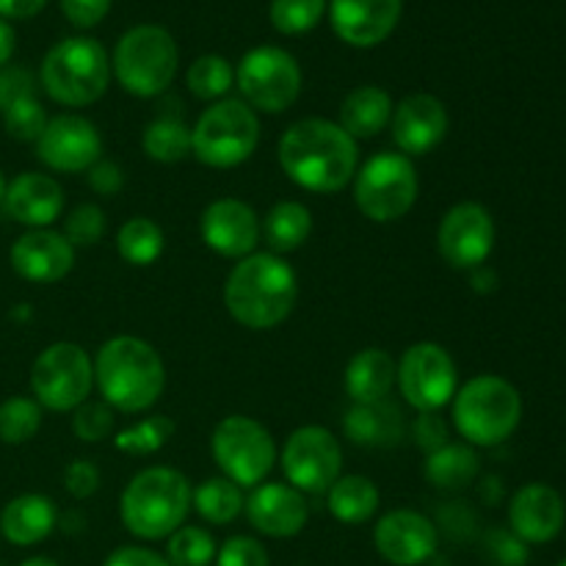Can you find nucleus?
Masks as SVG:
<instances>
[{
  "label": "nucleus",
  "mask_w": 566,
  "mask_h": 566,
  "mask_svg": "<svg viewBox=\"0 0 566 566\" xmlns=\"http://www.w3.org/2000/svg\"><path fill=\"white\" fill-rule=\"evenodd\" d=\"M287 180L313 193H337L354 182L359 169V147L337 122L310 116L282 133L276 149Z\"/></svg>",
  "instance_id": "nucleus-1"
},
{
  "label": "nucleus",
  "mask_w": 566,
  "mask_h": 566,
  "mask_svg": "<svg viewBox=\"0 0 566 566\" xmlns=\"http://www.w3.org/2000/svg\"><path fill=\"white\" fill-rule=\"evenodd\" d=\"M298 280L291 263L271 252H254L238 260L224 282V307L241 326L265 332L293 313Z\"/></svg>",
  "instance_id": "nucleus-2"
},
{
  "label": "nucleus",
  "mask_w": 566,
  "mask_h": 566,
  "mask_svg": "<svg viewBox=\"0 0 566 566\" xmlns=\"http://www.w3.org/2000/svg\"><path fill=\"white\" fill-rule=\"evenodd\" d=\"M94 387L114 412H149L166 390V365L142 337H111L94 357Z\"/></svg>",
  "instance_id": "nucleus-3"
},
{
  "label": "nucleus",
  "mask_w": 566,
  "mask_h": 566,
  "mask_svg": "<svg viewBox=\"0 0 566 566\" xmlns=\"http://www.w3.org/2000/svg\"><path fill=\"white\" fill-rule=\"evenodd\" d=\"M193 486L180 470L147 468L133 475L119 497L122 525L138 539H169L191 512Z\"/></svg>",
  "instance_id": "nucleus-4"
},
{
  "label": "nucleus",
  "mask_w": 566,
  "mask_h": 566,
  "mask_svg": "<svg viewBox=\"0 0 566 566\" xmlns=\"http://www.w3.org/2000/svg\"><path fill=\"white\" fill-rule=\"evenodd\" d=\"M453 429L468 446L495 448L517 431L523 420V398L503 376L481 374L453 396Z\"/></svg>",
  "instance_id": "nucleus-5"
},
{
  "label": "nucleus",
  "mask_w": 566,
  "mask_h": 566,
  "mask_svg": "<svg viewBox=\"0 0 566 566\" xmlns=\"http://www.w3.org/2000/svg\"><path fill=\"white\" fill-rule=\"evenodd\" d=\"M39 83L53 103L66 108H86L108 92L111 59L97 39H61L44 55Z\"/></svg>",
  "instance_id": "nucleus-6"
},
{
  "label": "nucleus",
  "mask_w": 566,
  "mask_h": 566,
  "mask_svg": "<svg viewBox=\"0 0 566 566\" xmlns=\"http://www.w3.org/2000/svg\"><path fill=\"white\" fill-rule=\"evenodd\" d=\"M180 64L177 42L164 25L130 28L116 42L111 72L116 75L119 86L133 97H160L171 86Z\"/></svg>",
  "instance_id": "nucleus-7"
},
{
  "label": "nucleus",
  "mask_w": 566,
  "mask_h": 566,
  "mask_svg": "<svg viewBox=\"0 0 566 566\" xmlns=\"http://www.w3.org/2000/svg\"><path fill=\"white\" fill-rule=\"evenodd\" d=\"M260 144V116L243 99L210 103L191 127V155L210 169L247 164Z\"/></svg>",
  "instance_id": "nucleus-8"
},
{
  "label": "nucleus",
  "mask_w": 566,
  "mask_h": 566,
  "mask_svg": "<svg viewBox=\"0 0 566 566\" xmlns=\"http://www.w3.org/2000/svg\"><path fill=\"white\" fill-rule=\"evenodd\" d=\"M418 169L403 153H376L354 175V202L376 224L403 219L418 202Z\"/></svg>",
  "instance_id": "nucleus-9"
},
{
  "label": "nucleus",
  "mask_w": 566,
  "mask_h": 566,
  "mask_svg": "<svg viewBox=\"0 0 566 566\" xmlns=\"http://www.w3.org/2000/svg\"><path fill=\"white\" fill-rule=\"evenodd\" d=\"M210 453L221 475L241 490L263 484L280 459L271 431L249 415H230L221 420L210 437Z\"/></svg>",
  "instance_id": "nucleus-10"
},
{
  "label": "nucleus",
  "mask_w": 566,
  "mask_h": 566,
  "mask_svg": "<svg viewBox=\"0 0 566 566\" xmlns=\"http://www.w3.org/2000/svg\"><path fill=\"white\" fill-rule=\"evenodd\" d=\"M94 390V359L77 343H53L31 368L33 401L50 412H75Z\"/></svg>",
  "instance_id": "nucleus-11"
},
{
  "label": "nucleus",
  "mask_w": 566,
  "mask_h": 566,
  "mask_svg": "<svg viewBox=\"0 0 566 566\" xmlns=\"http://www.w3.org/2000/svg\"><path fill=\"white\" fill-rule=\"evenodd\" d=\"M302 66L287 50L274 44L252 48L235 72L241 99L254 114H282L302 94Z\"/></svg>",
  "instance_id": "nucleus-12"
},
{
  "label": "nucleus",
  "mask_w": 566,
  "mask_h": 566,
  "mask_svg": "<svg viewBox=\"0 0 566 566\" xmlns=\"http://www.w3.org/2000/svg\"><path fill=\"white\" fill-rule=\"evenodd\" d=\"M396 385L415 412H440L459 390V370L440 343H415L398 363Z\"/></svg>",
  "instance_id": "nucleus-13"
},
{
  "label": "nucleus",
  "mask_w": 566,
  "mask_h": 566,
  "mask_svg": "<svg viewBox=\"0 0 566 566\" xmlns=\"http://www.w3.org/2000/svg\"><path fill=\"white\" fill-rule=\"evenodd\" d=\"M282 473L302 495H326L343 475L340 440L324 426H302L282 446Z\"/></svg>",
  "instance_id": "nucleus-14"
},
{
  "label": "nucleus",
  "mask_w": 566,
  "mask_h": 566,
  "mask_svg": "<svg viewBox=\"0 0 566 566\" xmlns=\"http://www.w3.org/2000/svg\"><path fill=\"white\" fill-rule=\"evenodd\" d=\"M437 249L451 269H481L495 249V219L479 202L453 205L437 227Z\"/></svg>",
  "instance_id": "nucleus-15"
},
{
  "label": "nucleus",
  "mask_w": 566,
  "mask_h": 566,
  "mask_svg": "<svg viewBox=\"0 0 566 566\" xmlns=\"http://www.w3.org/2000/svg\"><path fill=\"white\" fill-rule=\"evenodd\" d=\"M36 158L61 175H83L103 158V136L86 116H53L36 138Z\"/></svg>",
  "instance_id": "nucleus-16"
},
{
  "label": "nucleus",
  "mask_w": 566,
  "mask_h": 566,
  "mask_svg": "<svg viewBox=\"0 0 566 566\" xmlns=\"http://www.w3.org/2000/svg\"><path fill=\"white\" fill-rule=\"evenodd\" d=\"M199 232L210 252L227 260H243L258 252L260 219L252 205L235 197H224L205 208L202 219H199Z\"/></svg>",
  "instance_id": "nucleus-17"
},
{
  "label": "nucleus",
  "mask_w": 566,
  "mask_h": 566,
  "mask_svg": "<svg viewBox=\"0 0 566 566\" xmlns=\"http://www.w3.org/2000/svg\"><path fill=\"white\" fill-rule=\"evenodd\" d=\"M437 525L415 509H392L376 523L374 545L392 566H420L437 553Z\"/></svg>",
  "instance_id": "nucleus-18"
},
{
  "label": "nucleus",
  "mask_w": 566,
  "mask_h": 566,
  "mask_svg": "<svg viewBox=\"0 0 566 566\" xmlns=\"http://www.w3.org/2000/svg\"><path fill=\"white\" fill-rule=\"evenodd\" d=\"M390 127L398 153L418 158L446 142L451 119L442 99H437L434 94H409L392 108Z\"/></svg>",
  "instance_id": "nucleus-19"
},
{
  "label": "nucleus",
  "mask_w": 566,
  "mask_h": 566,
  "mask_svg": "<svg viewBox=\"0 0 566 566\" xmlns=\"http://www.w3.org/2000/svg\"><path fill=\"white\" fill-rule=\"evenodd\" d=\"M247 512L249 523L254 531L263 536H274V539H291L298 536L307 525L310 509L307 501L298 490L282 481H263L254 486L247 497Z\"/></svg>",
  "instance_id": "nucleus-20"
},
{
  "label": "nucleus",
  "mask_w": 566,
  "mask_h": 566,
  "mask_svg": "<svg viewBox=\"0 0 566 566\" xmlns=\"http://www.w3.org/2000/svg\"><path fill=\"white\" fill-rule=\"evenodd\" d=\"M566 506L564 497L551 484H525L514 492L509 503V528L525 545H545L553 542L564 528Z\"/></svg>",
  "instance_id": "nucleus-21"
},
{
  "label": "nucleus",
  "mask_w": 566,
  "mask_h": 566,
  "mask_svg": "<svg viewBox=\"0 0 566 566\" xmlns=\"http://www.w3.org/2000/svg\"><path fill=\"white\" fill-rule=\"evenodd\" d=\"M403 0H329L332 31L352 48H376L396 31Z\"/></svg>",
  "instance_id": "nucleus-22"
},
{
  "label": "nucleus",
  "mask_w": 566,
  "mask_h": 566,
  "mask_svg": "<svg viewBox=\"0 0 566 566\" xmlns=\"http://www.w3.org/2000/svg\"><path fill=\"white\" fill-rule=\"evenodd\" d=\"M75 265V247L55 230H28L11 247V269L25 282L53 285Z\"/></svg>",
  "instance_id": "nucleus-23"
},
{
  "label": "nucleus",
  "mask_w": 566,
  "mask_h": 566,
  "mask_svg": "<svg viewBox=\"0 0 566 566\" xmlns=\"http://www.w3.org/2000/svg\"><path fill=\"white\" fill-rule=\"evenodd\" d=\"M3 210L11 221L31 230H48L64 210V188L55 177L22 171L6 186Z\"/></svg>",
  "instance_id": "nucleus-24"
},
{
  "label": "nucleus",
  "mask_w": 566,
  "mask_h": 566,
  "mask_svg": "<svg viewBox=\"0 0 566 566\" xmlns=\"http://www.w3.org/2000/svg\"><path fill=\"white\" fill-rule=\"evenodd\" d=\"M346 437L363 448H392L407 434L403 412L390 398L376 403H354L343 420Z\"/></svg>",
  "instance_id": "nucleus-25"
},
{
  "label": "nucleus",
  "mask_w": 566,
  "mask_h": 566,
  "mask_svg": "<svg viewBox=\"0 0 566 566\" xmlns=\"http://www.w3.org/2000/svg\"><path fill=\"white\" fill-rule=\"evenodd\" d=\"M398 363L392 359L390 352L385 348H363L354 354L346 365V376H343V387L352 403H376L390 398L392 387H396Z\"/></svg>",
  "instance_id": "nucleus-26"
},
{
  "label": "nucleus",
  "mask_w": 566,
  "mask_h": 566,
  "mask_svg": "<svg viewBox=\"0 0 566 566\" xmlns=\"http://www.w3.org/2000/svg\"><path fill=\"white\" fill-rule=\"evenodd\" d=\"M59 523V509L48 495H20L6 503L0 531L17 547H31L48 539Z\"/></svg>",
  "instance_id": "nucleus-27"
},
{
  "label": "nucleus",
  "mask_w": 566,
  "mask_h": 566,
  "mask_svg": "<svg viewBox=\"0 0 566 566\" xmlns=\"http://www.w3.org/2000/svg\"><path fill=\"white\" fill-rule=\"evenodd\" d=\"M392 108H396L392 97L381 86H357L343 97L337 125L354 142H359V138H374L390 127Z\"/></svg>",
  "instance_id": "nucleus-28"
},
{
  "label": "nucleus",
  "mask_w": 566,
  "mask_h": 566,
  "mask_svg": "<svg viewBox=\"0 0 566 566\" xmlns=\"http://www.w3.org/2000/svg\"><path fill=\"white\" fill-rule=\"evenodd\" d=\"M481 475V459L468 442H446L426 457V481L437 490L459 492L475 484Z\"/></svg>",
  "instance_id": "nucleus-29"
},
{
  "label": "nucleus",
  "mask_w": 566,
  "mask_h": 566,
  "mask_svg": "<svg viewBox=\"0 0 566 566\" xmlns=\"http://www.w3.org/2000/svg\"><path fill=\"white\" fill-rule=\"evenodd\" d=\"M310 232H313V213L307 205L293 202V199L276 202L260 224V235L269 243V252L280 254V258L302 249Z\"/></svg>",
  "instance_id": "nucleus-30"
},
{
  "label": "nucleus",
  "mask_w": 566,
  "mask_h": 566,
  "mask_svg": "<svg viewBox=\"0 0 566 566\" xmlns=\"http://www.w3.org/2000/svg\"><path fill=\"white\" fill-rule=\"evenodd\" d=\"M381 495L365 475H340L326 492V506L332 517L343 525H363L379 512Z\"/></svg>",
  "instance_id": "nucleus-31"
},
{
  "label": "nucleus",
  "mask_w": 566,
  "mask_h": 566,
  "mask_svg": "<svg viewBox=\"0 0 566 566\" xmlns=\"http://www.w3.org/2000/svg\"><path fill=\"white\" fill-rule=\"evenodd\" d=\"M142 149L158 164H180L191 155V127L180 111H164L142 133Z\"/></svg>",
  "instance_id": "nucleus-32"
},
{
  "label": "nucleus",
  "mask_w": 566,
  "mask_h": 566,
  "mask_svg": "<svg viewBox=\"0 0 566 566\" xmlns=\"http://www.w3.org/2000/svg\"><path fill=\"white\" fill-rule=\"evenodd\" d=\"M247 506V497L238 484H232L224 475H216V479L202 481V484L193 490L191 509H197L199 517L210 525H230L235 523L238 514Z\"/></svg>",
  "instance_id": "nucleus-33"
},
{
  "label": "nucleus",
  "mask_w": 566,
  "mask_h": 566,
  "mask_svg": "<svg viewBox=\"0 0 566 566\" xmlns=\"http://www.w3.org/2000/svg\"><path fill=\"white\" fill-rule=\"evenodd\" d=\"M164 230L149 216H133L116 232V252L127 265H136V269L153 265L164 254Z\"/></svg>",
  "instance_id": "nucleus-34"
},
{
  "label": "nucleus",
  "mask_w": 566,
  "mask_h": 566,
  "mask_svg": "<svg viewBox=\"0 0 566 566\" xmlns=\"http://www.w3.org/2000/svg\"><path fill=\"white\" fill-rule=\"evenodd\" d=\"M186 86L197 99L219 103V99H224L227 94H230V88L235 86V70H232V64L224 55H199V59L188 66Z\"/></svg>",
  "instance_id": "nucleus-35"
},
{
  "label": "nucleus",
  "mask_w": 566,
  "mask_h": 566,
  "mask_svg": "<svg viewBox=\"0 0 566 566\" xmlns=\"http://www.w3.org/2000/svg\"><path fill=\"white\" fill-rule=\"evenodd\" d=\"M42 429V407L28 396H11L0 403V442L22 446Z\"/></svg>",
  "instance_id": "nucleus-36"
},
{
  "label": "nucleus",
  "mask_w": 566,
  "mask_h": 566,
  "mask_svg": "<svg viewBox=\"0 0 566 566\" xmlns=\"http://www.w3.org/2000/svg\"><path fill=\"white\" fill-rule=\"evenodd\" d=\"M216 539L208 528L182 525L169 536L166 562L171 566H210L216 562Z\"/></svg>",
  "instance_id": "nucleus-37"
},
{
  "label": "nucleus",
  "mask_w": 566,
  "mask_h": 566,
  "mask_svg": "<svg viewBox=\"0 0 566 566\" xmlns=\"http://www.w3.org/2000/svg\"><path fill=\"white\" fill-rule=\"evenodd\" d=\"M171 437H175V423L166 415H149L142 423L119 431L114 446L116 451L130 453V457H149V453H158L160 448H166Z\"/></svg>",
  "instance_id": "nucleus-38"
},
{
  "label": "nucleus",
  "mask_w": 566,
  "mask_h": 566,
  "mask_svg": "<svg viewBox=\"0 0 566 566\" xmlns=\"http://www.w3.org/2000/svg\"><path fill=\"white\" fill-rule=\"evenodd\" d=\"M326 0H271V25L285 36H302L318 28Z\"/></svg>",
  "instance_id": "nucleus-39"
},
{
  "label": "nucleus",
  "mask_w": 566,
  "mask_h": 566,
  "mask_svg": "<svg viewBox=\"0 0 566 566\" xmlns=\"http://www.w3.org/2000/svg\"><path fill=\"white\" fill-rule=\"evenodd\" d=\"M105 230H108V219H105V210L99 205L86 202L77 205L64 221V238L72 247H97L103 241Z\"/></svg>",
  "instance_id": "nucleus-40"
},
{
  "label": "nucleus",
  "mask_w": 566,
  "mask_h": 566,
  "mask_svg": "<svg viewBox=\"0 0 566 566\" xmlns=\"http://www.w3.org/2000/svg\"><path fill=\"white\" fill-rule=\"evenodd\" d=\"M114 409L105 401H86L72 412V434L81 442H103L114 434Z\"/></svg>",
  "instance_id": "nucleus-41"
},
{
  "label": "nucleus",
  "mask_w": 566,
  "mask_h": 566,
  "mask_svg": "<svg viewBox=\"0 0 566 566\" xmlns=\"http://www.w3.org/2000/svg\"><path fill=\"white\" fill-rule=\"evenodd\" d=\"M3 125L6 133H9L11 138H17V142L36 144L44 125H48V114H44V105L39 103L36 97H25L3 111Z\"/></svg>",
  "instance_id": "nucleus-42"
},
{
  "label": "nucleus",
  "mask_w": 566,
  "mask_h": 566,
  "mask_svg": "<svg viewBox=\"0 0 566 566\" xmlns=\"http://www.w3.org/2000/svg\"><path fill=\"white\" fill-rule=\"evenodd\" d=\"M216 566H269V553L252 536H232L216 553Z\"/></svg>",
  "instance_id": "nucleus-43"
},
{
  "label": "nucleus",
  "mask_w": 566,
  "mask_h": 566,
  "mask_svg": "<svg viewBox=\"0 0 566 566\" xmlns=\"http://www.w3.org/2000/svg\"><path fill=\"white\" fill-rule=\"evenodd\" d=\"M25 97H36V81L25 66H0V114Z\"/></svg>",
  "instance_id": "nucleus-44"
},
{
  "label": "nucleus",
  "mask_w": 566,
  "mask_h": 566,
  "mask_svg": "<svg viewBox=\"0 0 566 566\" xmlns=\"http://www.w3.org/2000/svg\"><path fill=\"white\" fill-rule=\"evenodd\" d=\"M486 553L497 566H525L528 562V545L512 534V531H490L486 534Z\"/></svg>",
  "instance_id": "nucleus-45"
},
{
  "label": "nucleus",
  "mask_w": 566,
  "mask_h": 566,
  "mask_svg": "<svg viewBox=\"0 0 566 566\" xmlns=\"http://www.w3.org/2000/svg\"><path fill=\"white\" fill-rule=\"evenodd\" d=\"M64 486L75 501H86L99 490V470L88 459H75L64 470Z\"/></svg>",
  "instance_id": "nucleus-46"
},
{
  "label": "nucleus",
  "mask_w": 566,
  "mask_h": 566,
  "mask_svg": "<svg viewBox=\"0 0 566 566\" xmlns=\"http://www.w3.org/2000/svg\"><path fill=\"white\" fill-rule=\"evenodd\" d=\"M412 437H415V442L423 448L426 457H429V453H434L437 448L446 446V442H451L446 420H442L437 412H418V418H415V423H412Z\"/></svg>",
  "instance_id": "nucleus-47"
},
{
  "label": "nucleus",
  "mask_w": 566,
  "mask_h": 566,
  "mask_svg": "<svg viewBox=\"0 0 566 566\" xmlns=\"http://www.w3.org/2000/svg\"><path fill=\"white\" fill-rule=\"evenodd\" d=\"M88 188L99 197H116L125 188V169L116 160L99 158L92 169L86 171Z\"/></svg>",
  "instance_id": "nucleus-48"
},
{
  "label": "nucleus",
  "mask_w": 566,
  "mask_h": 566,
  "mask_svg": "<svg viewBox=\"0 0 566 566\" xmlns=\"http://www.w3.org/2000/svg\"><path fill=\"white\" fill-rule=\"evenodd\" d=\"M61 11L75 28H94L111 11V0H61Z\"/></svg>",
  "instance_id": "nucleus-49"
},
{
  "label": "nucleus",
  "mask_w": 566,
  "mask_h": 566,
  "mask_svg": "<svg viewBox=\"0 0 566 566\" xmlns=\"http://www.w3.org/2000/svg\"><path fill=\"white\" fill-rule=\"evenodd\" d=\"M103 566H171V564L166 562V556L149 551V547L130 545V547H119V551L111 553V556L105 558Z\"/></svg>",
  "instance_id": "nucleus-50"
},
{
  "label": "nucleus",
  "mask_w": 566,
  "mask_h": 566,
  "mask_svg": "<svg viewBox=\"0 0 566 566\" xmlns=\"http://www.w3.org/2000/svg\"><path fill=\"white\" fill-rule=\"evenodd\" d=\"M48 0H0V20H31Z\"/></svg>",
  "instance_id": "nucleus-51"
},
{
  "label": "nucleus",
  "mask_w": 566,
  "mask_h": 566,
  "mask_svg": "<svg viewBox=\"0 0 566 566\" xmlns=\"http://www.w3.org/2000/svg\"><path fill=\"white\" fill-rule=\"evenodd\" d=\"M14 48H17L14 28H11L6 20H0V66L9 64V59L14 55Z\"/></svg>",
  "instance_id": "nucleus-52"
},
{
  "label": "nucleus",
  "mask_w": 566,
  "mask_h": 566,
  "mask_svg": "<svg viewBox=\"0 0 566 566\" xmlns=\"http://www.w3.org/2000/svg\"><path fill=\"white\" fill-rule=\"evenodd\" d=\"M20 566H59V564L50 562V558H28V562H22Z\"/></svg>",
  "instance_id": "nucleus-53"
},
{
  "label": "nucleus",
  "mask_w": 566,
  "mask_h": 566,
  "mask_svg": "<svg viewBox=\"0 0 566 566\" xmlns=\"http://www.w3.org/2000/svg\"><path fill=\"white\" fill-rule=\"evenodd\" d=\"M3 193H6V180H3V171H0V202H3Z\"/></svg>",
  "instance_id": "nucleus-54"
},
{
  "label": "nucleus",
  "mask_w": 566,
  "mask_h": 566,
  "mask_svg": "<svg viewBox=\"0 0 566 566\" xmlns=\"http://www.w3.org/2000/svg\"><path fill=\"white\" fill-rule=\"evenodd\" d=\"M558 566H566V558H564V562H562V564H558Z\"/></svg>",
  "instance_id": "nucleus-55"
}]
</instances>
